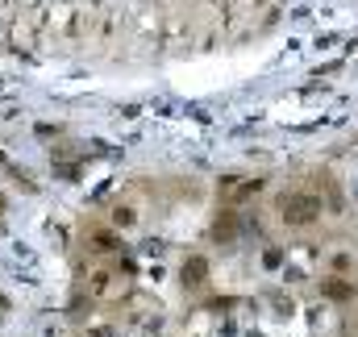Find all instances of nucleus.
<instances>
[{"label":"nucleus","mask_w":358,"mask_h":337,"mask_svg":"<svg viewBox=\"0 0 358 337\" xmlns=\"http://www.w3.org/2000/svg\"><path fill=\"white\" fill-rule=\"evenodd\" d=\"M317 208H321L317 200L296 196V200H292V208H283V217H287V221H313V217H317Z\"/></svg>","instance_id":"f257e3e1"}]
</instances>
